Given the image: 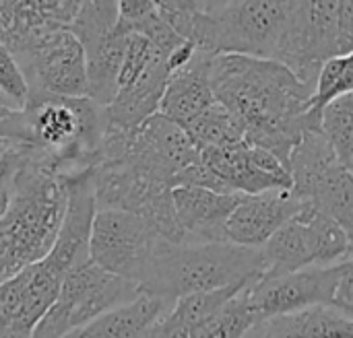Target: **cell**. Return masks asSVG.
Wrapping results in <instances>:
<instances>
[{
	"instance_id": "6da1fadb",
	"label": "cell",
	"mask_w": 353,
	"mask_h": 338,
	"mask_svg": "<svg viewBox=\"0 0 353 338\" xmlns=\"http://www.w3.org/2000/svg\"><path fill=\"white\" fill-rule=\"evenodd\" d=\"M209 81L215 99L234 116L244 140L267 149L285 167L300 136L319 130L308 116L312 89L273 58L213 54Z\"/></svg>"
},
{
	"instance_id": "7a4b0ae2",
	"label": "cell",
	"mask_w": 353,
	"mask_h": 338,
	"mask_svg": "<svg viewBox=\"0 0 353 338\" xmlns=\"http://www.w3.org/2000/svg\"><path fill=\"white\" fill-rule=\"evenodd\" d=\"M64 211L66 178L33 159L27 151L10 200L0 215V283L52 250Z\"/></svg>"
},
{
	"instance_id": "3957f363",
	"label": "cell",
	"mask_w": 353,
	"mask_h": 338,
	"mask_svg": "<svg viewBox=\"0 0 353 338\" xmlns=\"http://www.w3.org/2000/svg\"><path fill=\"white\" fill-rule=\"evenodd\" d=\"M265 273L261 248L232 242H170L159 237L147 273L139 285L143 293L176 302L178 297L248 285Z\"/></svg>"
},
{
	"instance_id": "277c9868",
	"label": "cell",
	"mask_w": 353,
	"mask_h": 338,
	"mask_svg": "<svg viewBox=\"0 0 353 338\" xmlns=\"http://www.w3.org/2000/svg\"><path fill=\"white\" fill-rule=\"evenodd\" d=\"M23 142L33 159L70 178L91 169L105 130V107L89 97L29 91L21 107Z\"/></svg>"
},
{
	"instance_id": "5b68a950",
	"label": "cell",
	"mask_w": 353,
	"mask_h": 338,
	"mask_svg": "<svg viewBox=\"0 0 353 338\" xmlns=\"http://www.w3.org/2000/svg\"><path fill=\"white\" fill-rule=\"evenodd\" d=\"M91 215L85 209L64 213L52 250L0 283V338H31L33 328L58 293L70 264L87 252Z\"/></svg>"
},
{
	"instance_id": "8992f818",
	"label": "cell",
	"mask_w": 353,
	"mask_h": 338,
	"mask_svg": "<svg viewBox=\"0 0 353 338\" xmlns=\"http://www.w3.org/2000/svg\"><path fill=\"white\" fill-rule=\"evenodd\" d=\"M292 0H228L205 10L194 27L192 43L211 54H244L273 58L283 33Z\"/></svg>"
},
{
	"instance_id": "52a82bcc",
	"label": "cell",
	"mask_w": 353,
	"mask_h": 338,
	"mask_svg": "<svg viewBox=\"0 0 353 338\" xmlns=\"http://www.w3.org/2000/svg\"><path fill=\"white\" fill-rule=\"evenodd\" d=\"M141 289L97 266L87 252L66 271L56 297L39 318L31 338H62L103 312L134 299Z\"/></svg>"
},
{
	"instance_id": "ba28073f",
	"label": "cell",
	"mask_w": 353,
	"mask_h": 338,
	"mask_svg": "<svg viewBox=\"0 0 353 338\" xmlns=\"http://www.w3.org/2000/svg\"><path fill=\"white\" fill-rule=\"evenodd\" d=\"M244 295L259 326L273 316L310 306H333L353 314V262L347 258L329 266L259 277L244 287Z\"/></svg>"
},
{
	"instance_id": "9c48e42d",
	"label": "cell",
	"mask_w": 353,
	"mask_h": 338,
	"mask_svg": "<svg viewBox=\"0 0 353 338\" xmlns=\"http://www.w3.org/2000/svg\"><path fill=\"white\" fill-rule=\"evenodd\" d=\"M265 273L261 277L288 275L308 266H329L352 258V233L333 217L304 202L261 248Z\"/></svg>"
},
{
	"instance_id": "30bf717a",
	"label": "cell",
	"mask_w": 353,
	"mask_h": 338,
	"mask_svg": "<svg viewBox=\"0 0 353 338\" xmlns=\"http://www.w3.org/2000/svg\"><path fill=\"white\" fill-rule=\"evenodd\" d=\"M288 171L292 180L290 192L333 217L343 229L353 227V180L321 130H306L294 145Z\"/></svg>"
},
{
	"instance_id": "8fae6325",
	"label": "cell",
	"mask_w": 353,
	"mask_h": 338,
	"mask_svg": "<svg viewBox=\"0 0 353 338\" xmlns=\"http://www.w3.org/2000/svg\"><path fill=\"white\" fill-rule=\"evenodd\" d=\"M170 54L172 52L163 50L147 35L128 27L124 56L116 78V93L105 105L108 124L134 130L149 116L157 114L159 99L172 72L168 62Z\"/></svg>"
},
{
	"instance_id": "7c38bea8",
	"label": "cell",
	"mask_w": 353,
	"mask_h": 338,
	"mask_svg": "<svg viewBox=\"0 0 353 338\" xmlns=\"http://www.w3.org/2000/svg\"><path fill=\"white\" fill-rule=\"evenodd\" d=\"M337 0H292L273 60L285 64L304 85L314 87L325 60L339 54Z\"/></svg>"
},
{
	"instance_id": "4fadbf2b",
	"label": "cell",
	"mask_w": 353,
	"mask_h": 338,
	"mask_svg": "<svg viewBox=\"0 0 353 338\" xmlns=\"http://www.w3.org/2000/svg\"><path fill=\"white\" fill-rule=\"evenodd\" d=\"M159 237L161 235L145 219L132 213L95 209L87 240V256L103 271L139 287Z\"/></svg>"
},
{
	"instance_id": "5bb4252c",
	"label": "cell",
	"mask_w": 353,
	"mask_h": 338,
	"mask_svg": "<svg viewBox=\"0 0 353 338\" xmlns=\"http://www.w3.org/2000/svg\"><path fill=\"white\" fill-rule=\"evenodd\" d=\"M29 91L62 97H87V60L70 31H54L14 56Z\"/></svg>"
},
{
	"instance_id": "9a60e30c",
	"label": "cell",
	"mask_w": 353,
	"mask_h": 338,
	"mask_svg": "<svg viewBox=\"0 0 353 338\" xmlns=\"http://www.w3.org/2000/svg\"><path fill=\"white\" fill-rule=\"evenodd\" d=\"M199 157L221 178L230 192L259 194L275 188H292L288 167L267 149L248 145L246 140L223 149H203Z\"/></svg>"
},
{
	"instance_id": "2e32d148",
	"label": "cell",
	"mask_w": 353,
	"mask_h": 338,
	"mask_svg": "<svg viewBox=\"0 0 353 338\" xmlns=\"http://www.w3.org/2000/svg\"><path fill=\"white\" fill-rule=\"evenodd\" d=\"M85 0H0V43L17 56L35 39L68 31Z\"/></svg>"
},
{
	"instance_id": "e0dca14e",
	"label": "cell",
	"mask_w": 353,
	"mask_h": 338,
	"mask_svg": "<svg viewBox=\"0 0 353 338\" xmlns=\"http://www.w3.org/2000/svg\"><path fill=\"white\" fill-rule=\"evenodd\" d=\"M302 200L290 190H265L242 194L225 221V240L246 248H263L265 242L300 209Z\"/></svg>"
},
{
	"instance_id": "ac0fdd59",
	"label": "cell",
	"mask_w": 353,
	"mask_h": 338,
	"mask_svg": "<svg viewBox=\"0 0 353 338\" xmlns=\"http://www.w3.org/2000/svg\"><path fill=\"white\" fill-rule=\"evenodd\" d=\"M242 194H223L201 186H174V217L182 242H228L225 221Z\"/></svg>"
},
{
	"instance_id": "d6986e66",
	"label": "cell",
	"mask_w": 353,
	"mask_h": 338,
	"mask_svg": "<svg viewBox=\"0 0 353 338\" xmlns=\"http://www.w3.org/2000/svg\"><path fill=\"white\" fill-rule=\"evenodd\" d=\"M211 58V52L196 47L188 62L170 72L157 109L161 116L184 128L192 118L217 101L209 81Z\"/></svg>"
},
{
	"instance_id": "ffe728a7",
	"label": "cell",
	"mask_w": 353,
	"mask_h": 338,
	"mask_svg": "<svg viewBox=\"0 0 353 338\" xmlns=\"http://www.w3.org/2000/svg\"><path fill=\"white\" fill-rule=\"evenodd\" d=\"M170 308V302L139 293L62 338H149L153 322Z\"/></svg>"
},
{
	"instance_id": "44dd1931",
	"label": "cell",
	"mask_w": 353,
	"mask_h": 338,
	"mask_svg": "<svg viewBox=\"0 0 353 338\" xmlns=\"http://www.w3.org/2000/svg\"><path fill=\"white\" fill-rule=\"evenodd\" d=\"M261 338H353V314L333 306H310L263 324Z\"/></svg>"
},
{
	"instance_id": "7402d4cb",
	"label": "cell",
	"mask_w": 353,
	"mask_h": 338,
	"mask_svg": "<svg viewBox=\"0 0 353 338\" xmlns=\"http://www.w3.org/2000/svg\"><path fill=\"white\" fill-rule=\"evenodd\" d=\"M184 132L196 147V151L203 149H223L244 142V134L234 120V116L219 103H211L205 112H201L196 118H192Z\"/></svg>"
},
{
	"instance_id": "603a6c76",
	"label": "cell",
	"mask_w": 353,
	"mask_h": 338,
	"mask_svg": "<svg viewBox=\"0 0 353 338\" xmlns=\"http://www.w3.org/2000/svg\"><path fill=\"white\" fill-rule=\"evenodd\" d=\"M353 87V56L343 54V56H333L323 62L310 99H308V116L312 122L321 124V114L327 103L333 99L352 93Z\"/></svg>"
},
{
	"instance_id": "cb8c5ba5",
	"label": "cell",
	"mask_w": 353,
	"mask_h": 338,
	"mask_svg": "<svg viewBox=\"0 0 353 338\" xmlns=\"http://www.w3.org/2000/svg\"><path fill=\"white\" fill-rule=\"evenodd\" d=\"M321 134L327 138L337 159L353 167V95L345 93L325 105L319 124Z\"/></svg>"
},
{
	"instance_id": "d4e9b609",
	"label": "cell",
	"mask_w": 353,
	"mask_h": 338,
	"mask_svg": "<svg viewBox=\"0 0 353 338\" xmlns=\"http://www.w3.org/2000/svg\"><path fill=\"white\" fill-rule=\"evenodd\" d=\"M252 328H259V322L246 302L242 287L223 304L203 338H244Z\"/></svg>"
},
{
	"instance_id": "484cf974",
	"label": "cell",
	"mask_w": 353,
	"mask_h": 338,
	"mask_svg": "<svg viewBox=\"0 0 353 338\" xmlns=\"http://www.w3.org/2000/svg\"><path fill=\"white\" fill-rule=\"evenodd\" d=\"M153 6L157 17L172 31H176L182 39L192 41L199 17L205 12L199 0H153Z\"/></svg>"
},
{
	"instance_id": "4316f807",
	"label": "cell",
	"mask_w": 353,
	"mask_h": 338,
	"mask_svg": "<svg viewBox=\"0 0 353 338\" xmlns=\"http://www.w3.org/2000/svg\"><path fill=\"white\" fill-rule=\"evenodd\" d=\"M25 157H27V147L23 140L0 138V215L4 213L10 200L14 178Z\"/></svg>"
},
{
	"instance_id": "83f0119b",
	"label": "cell",
	"mask_w": 353,
	"mask_h": 338,
	"mask_svg": "<svg viewBox=\"0 0 353 338\" xmlns=\"http://www.w3.org/2000/svg\"><path fill=\"white\" fill-rule=\"evenodd\" d=\"M0 91L12 101L17 109L23 107L29 87L27 81L14 60V56L6 50L4 43H0Z\"/></svg>"
},
{
	"instance_id": "f1b7e54d",
	"label": "cell",
	"mask_w": 353,
	"mask_h": 338,
	"mask_svg": "<svg viewBox=\"0 0 353 338\" xmlns=\"http://www.w3.org/2000/svg\"><path fill=\"white\" fill-rule=\"evenodd\" d=\"M335 23H337V45L339 54L353 52V0H337L335 6Z\"/></svg>"
},
{
	"instance_id": "f546056e",
	"label": "cell",
	"mask_w": 353,
	"mask_h": 338,
	"mask_svg": "<svg viewBox=\"0 0 353 338\" xmlns=\"http://www.w3.org/2000/svg\"><path fill=\"white\" fill-rule=\"evenodd\" d=\"M118 6V19L126 23H134L139 19H145L155 10L153 0H116Z\"/></svg>"
},
{
	"instance_id": "4dcf8cb0",
	"label": "cell",
	"mask_w": 353,
	"mask_h": 338,
	"mask_svg": "<svg viewBox=\"0 0 353 338\" xmlns=\"http://www.w3.org/2000/svg\"><path fill=\"white\" fill-rule=\"evenodd\" d=\"M0 138L23 140V116H21V109L0 105Z\"/></svg>"
},
{
	"instance_id": "1f68e13d",
	"label": "cell",
	"mask_w": 353,
	"mask_h": 338,
	"mask_svg": "<svg viewBox=\"0 0 353 338\" xmlns=\"http://www.w3.org/2000/svg\"><path fill=\"white\" fill-rule=\"evenodd\" d=\"M228 0H199V4L205 8V10H215V8H219L221 4H225Z\"/></svg>"
},
{
	"instance_id": "d6a6232c",
	"label": "cell",
	"mask_w": 353,
	"mask_h": 338,
	"mask_svg": "<svg viewBox=\"0 0 353 338\" xmlns=\"http://www.w3.org/2000/svg\"><path fill=\"white\" fill-rule=\"evenodd\" d=\"M0 105H2V107H12V109H17V107L12 105V101H10L2 91H0Z\"/></svg>"
}]
</instances>
